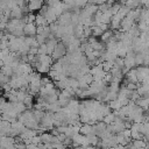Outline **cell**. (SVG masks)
Here are the masks:
<instances>
[{
  "instance_id": "obj_3",
  "label": "cell",
  "mask_w": 149,
  "mask_h": 149,
  "mask_svg": "<svg viewBox=\"0 0 149 149\" xmlns=\"http://www.w3.org/2000/svg\"><path fill=\"white\" fill-rule=\"evenodd\" d=\"M9 80H10V77L7 76L6 73H3L2 71H0V85L2 86V85H5V84L9 83Z\"/></svg>"
},
{
  "instance_id": "obj_2",
  "label": "cell",
  "mask_w": 149,
  "mask_h": 149,
  "mask_svg": "<svg viewBox=\"0 0 149 149\" xmlns=\"http://www.w3.org/2000/svg\"><path fill=\"white\" fill-rule=\"evenodd\" d=\"M23 33H24V36H36V34H37V26L35 24V22H27L24 24Z\"/></svg>"
},
{
  "instance_id": "obj_1",
  "label": "cell",
  "mask_w": 149,
  "mask_h": 149,
  "mask_svg": "<svg viewBox=\"0 0 149 149\" xmlns=\"http://www.w3.org/2000/svg\"><path fill=\"white\" fill-rule=\"evenodd\" d=\"M66 52H68V47H66V44L64 42L61 41V42H58L56 44L54 51L51 52V57H52L54 61H58L62 57H64L66 55Z\"/></svg>"
},
{
  "instance_id": "obj_4",
  "label": "cell",
  "mask_w": 149,
  "mask_h": 149,
  "mask_svg": "<svg viewBox=\"0 0 149 149\" xmlns=\"http://www.w3.org/2000/svg\"><path fill=\"white\" fill-rule=\"evenodd\" d=\"M2 120H3V118H2V114H1V113H0V122H1V121H2Z\"/></svg>"
}]
</instances>
